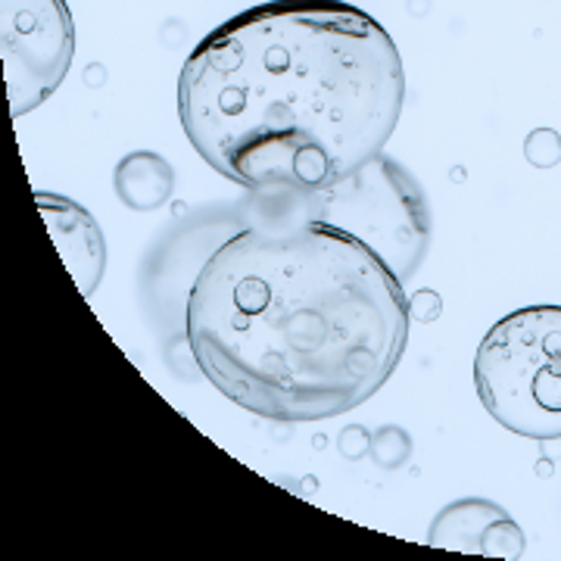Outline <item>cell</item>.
Masks as SVG:
<instances>
[{
	"mask_svg": "<svg viewBox=\"0 0 561 561\" xmlns=\"http://www.w3.org/2000/svg\"><path fill=\"white\" fill-rule=\"evenodd\" d=\"M409 294L368 243L321 221H250L191 284V359L225 400L275 424L353 412L393 378Z\"/></svg>",
	"mask_w": 561,
	"mask_h": 561,
	"instance_id": "cell-1",
	"label": "cell"
},
{
	"mask_svg": "<svg viewBox=\"0 0 561 561\" xmlns=\"http://www.w3.org/2000/svg\"><path fill=\"white\" fill-rule=\"evenodd\" d=\"M405 72L381 22L346 0H268L216 25L179 76L191 147L247 191H316L381 157Z\"/></svg>",
	"mask_w": 561,
	"mask_h": 561,
	"instance_id": "cell-2",
	"label": "cell"
},
{
	"mask_svg": "<svg viewBox=\"0 0 561 561\" xmlns=\"http://www.w3.org/2000/svg\"><path fill=\"white\" fill-rule=\"evenodd\" d=\"M253 221H321L368 243L402 280L419 272L431 243V209L424 191L400 162L375 157L353 175L316 191H250Z\"/></svg>",
	"mask_w": 561,
	"mask_h": 561,
	"instance_id": "cell-3",
	"label": "cell"
},
{
	"mask_svg": "<svg viewBox=\"0 0 561 561\" xmlns=\"http://www.w3.org/2000/svg\"><path fill=\"white\" fill-rule=\"evenodd\" d=\"M481 405L527 440H561V306H524L483 334L474 356Z\"/></svg>",
	"mask_w": 561,
	"mask_h": 561,
	"instance_id": "cell-4",
	"label": "cell"
},
{
	"mask_svg": "<svg viewBox=\"0 0 561 561\" xmlns=\"http://www.w3.org/2000/svg\"><path fill=\"white\" fill-rule=\"evenodd\" d=\"M0 54L10 113L20 119L50 101L76 57L66 0H0Z\"/></svg>",
	"mask_w": 561,
	"mask_h": 561,
	"instance_id": "cell-5",
	"label": "cell"
},
{
	"mask_svg": "<svg viewBox=\"0 0 561 561\" xmlns=\"http://www.w3.org/2000/svg\"><path fill=\"white\" fill-rule=\"evenodd\" d=\"M427 542L453 552H478L493 559H522L527 540L518 522L496 502L468 496L449 502L431 524Z\"/></svg>",
	"mask_w": 561,
	"mask_h": 561,
	"instance_id": "cell-6",
	"label": "cell"
},
{
	"mask_svg": "<svg viewBox=\"0 0 561 561\" xmlns=\"http://www.w3.org/2000/svg\"><path fill=\"white\" fill-rule=\"evenodd\" d=\"M35 201L69 275L79 284L81 297H91L101 287L103 268H106V241L101 225L84 206L60 194L35 191Z\"/></svg>",
	"mask_w": 561,
	"mask_h": 561,
	"instance_id": "cell-7",
	"label": "cell"
},
{
	"mask_svg": "<svg viewBox=\"0 0 561 561\" xmlns=\"http://www.w3.org/2000/svg\"><path fill=\"white\" fill-rule=\"evenodd\" d=\"M113 187L119 201L135 213H153L172 201L175 191V172L169 160H162L153 150H135L122 157L113 175Z\"/></svg>",
	"mask_w": 561,
	"mask_h": 561,
	"instance_id": "cell-8",
	"label": "cell"
},
{
	"mask_svg": "<svg viewBox=\"0 0 561 561\" xmlns=\"http://www.w3.org/2000/svg\"><path fill=\"white\" fill-rule=\"evenodd\" d=\"M371 456L378 461V468H387V471H393V468H402L409 456H412V440H409V434L402 431V427H381L375 437H371Z\"/></svg>",
	"mask_w": 561,
	"mask_h": 561,
	"instance_id": "cell-9",
	"label": "cell"
},
{
	"mask_svg": "<svg viewBox=\"0 0 561 561\" xmlns=\"http://www.w3.org/2000/svg\"><path fill=\"white\" fill-rule=\"evenodd\" d=\"M524 157L534 169H552L561 162V135L556 128H534L524 140Z\"/></svg>",
	"mask_w": 561,
	"mask_h": 561,
	"instance_id": "cell-10",
	"label": "cell"
},
{
	"mask_svg": "<svg viewBox=\"0 0 561 561\" xmlns=\"http://www.w3.org/2000/svg\"><path fill=\"white\" fill-rule=\"evenodd\" d=\"M443 312V297L437 290H427V287H421L415 290L412 297H409V316L412 321H419V324H431V321L440 319Z\"/></svg>",
	"mask_w": 561,
	"mask_h": 561,
	"instance_id": "cell-11",
	"label": "cell"
},
{
	"mask_svg": "<svg viewBox=\"0 0 561 561\" xmlns=\"http://www.w3.org/2000/svg\"><path fill=\"white\" fill-rule=\"evenodd\" d=\"M337 449H341L346 459H362L365 453H371V437L362 427H346V431H341V437H337Z\"/></svg>",
	"mask_w": 561,
	"mask_h": 561,
	"instance_id": "cell-12",
	"label": "cell"
}]
</instances>
